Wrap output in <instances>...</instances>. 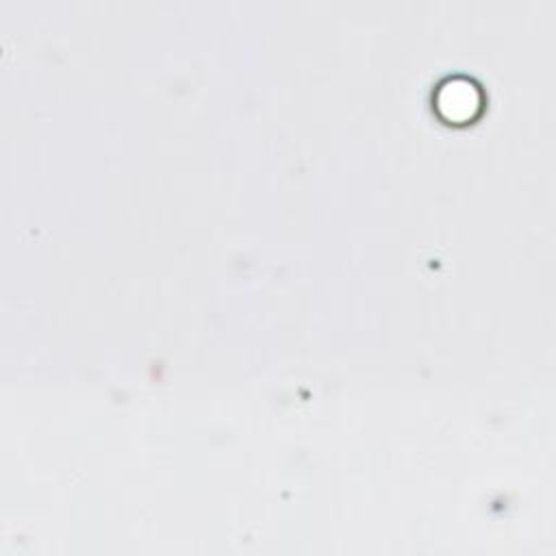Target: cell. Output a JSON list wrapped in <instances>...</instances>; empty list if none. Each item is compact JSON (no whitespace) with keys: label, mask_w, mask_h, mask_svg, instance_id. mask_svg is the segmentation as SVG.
Returning <instances> with one entry per match:
<instances>
[{"label":"cell","mask_w":556,"mask_h":556,"mask_svg":"<svg viewBox=\"0 0 556 556\" xmlns=\"http://www.w3.org/2000/svg\"><path fill=\"white\" fill-rule=\"evenodd\" d=\"M484 91L471 76L454 74L434 89V111L447 124H467L482 113Z\"/></svg>","instance_id":"obj_1"}]
</instances>
